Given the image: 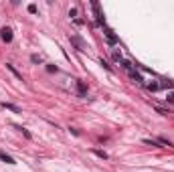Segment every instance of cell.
I'll return each instance as SVG.
<instances>
[{"label": "cell", "instance_id": "6da1fadb", "mask_svg": "<svg viewBox=\"0 0 174 172\" xmlns=\"http://www.w3.org/2000/svg\"><path fill=\"white\" fill-rule=\"evenodd\" d=\"M0 36H2V41H4V43H12V28L4 26V28L0 31Z\"/></svg>", "mask_w": 174, "mask_h": 172}, {"label": "cell", "instance_id": "7a4b0ae2", "mask_svg": "<svg viewBox=\"0 0 174 172\" xmlns=\"http://www.w3.org/2000/svg\"><path fill=\"white\" fill-rule=\"evenodd\" d=\"M2 107L10 109V112H14V114H23V109H20L18 105H14V103H2Z\"/></svg>", "mask_w": 174, "mask_h": 172}, {"label": "cell", "instance_id": "3957f363", "mask_svg": "<svg viewBox=\"0 0 174 172\" xmlns=\"http://www.w3.org/2000/svg\"><path fill=\"white\" fill-rule=\"evenodd\" d=\"M0 160L6 162V164H16V162H14V158H12V156H8V154H4V152H0Z\"/></svg>", "mask_w": 174, "mask_h": 172}, {"label": "cell", "instance_id": "277c9868", "mask_svg": "<svg viewBox=\"0 0 174 172\" xmlns=\"http://www.w3.org/2000/svg\"><path fill=\"white\" fill-rule=\"evenodd\" d=\"M77 89H79V95H81V97H87V87L83 85L81 81H77Z\"/></svg>", "mask_w": 174, "mask_h": 172}, {"label": "cell", "instance_id": "5b68a950", "mask_svg": "<svg viewBox=\"0 0 174 172\" xmlns=\"http://www.w3.org/2000/svg\"><path fill=\"white\" fill-rule=\"evenodd\" d=\"M71 41H73V43L77 45V49H79V51H83V49H85V45H83L81 39H77V36H71Z\"/></svg>", "mask_w": 174, "mask_h": 172}, {"label": "cell", "instance_id": "8992f818", "mask_svg": "<svg viewBox=\"0 0 174 172\" xmlns=\"http://www.w3.org/2000/svg\"><path fill=\"white\" fill-rule=\"evenodd\" d=\"M105 36H107V39H109V43H117L116 34L111 33V31H109V28H105Z\"/></svg>", "mask_w": 174, "mask_h": 172}, {"label": "cell", "instance_id": "52a82bcc", "mask_svg": "<svg viewBox=\"0 0 174 172\" xmlns=\"http://www.w3.org/2000/svg\"><path fill=\"white\" fill-rule=\"evenodd\" d=\"M130 77H132V79H136V83H144V81H142V77H140L134 69H130Z\"/></svg>", "mask_w": 174, "mask_h": 172}, {"label": "cell", "instance_id": "ba28073f", "mask_svg": "<svg viewBox=\"0 0 174 172\" xmlns=\"http://www.w3.org/2000/svg\"><path fill=\"white\" fill-rule=\"evenodd\" d=\"M148 89H150V91H158V89H160V83L152 81V83H148Z\"/></svg>", "mask_w": 174, "mask_h": 172}, {"label": "cell", "instance_id": "9c48e42d", "mask_svg": "<svg viewBox=\"0 0 174 172\" xmlns=\"http://www.w3.org/2000/svg\"><path fill=\"white\" fill-rule=\"evenodd\" d=\"M93 154H95V156H99V158H107V154H105V152H101V150H93Z\"/></svg>", "mask_w": 174, "mask_h": 172}, {"label": "cell", "instance_id": "30bf717a", "mask_svg": "<svg viewBox=\"0 0 174 172\" xmlns=\"http://www.w3.org/2000/svg\"><path fill=\"white\" fill-rule=\"evenodd\" d=\"M28 12L31 14H36V4H28Z\"/></svg>", "mask_w": 174, "mask_h": 172}, {"label": "cell", "instance_id": "8fae6325", "mask_svg": "<svg viewBox=\"0 0 174 172\" xmlns=\"http://www.w3.org/2000/svg\"><path fill=\"white\" fill-rule=\"evenodd\" d=\"M114 59H116L117 63H122V61H124V59H122V53H117V51L114 53Z\"/></svg>", "mask_w": 174, "mask_h": 172}, {"label": "cell", "instance_id": "7c38bea8", "mask_svg": "<svg viewBox=\"0 0 174 172\" xmlns=\"http://www.w3.org/2000/svg\"><path fill=\"white\" fill-rule=\"evenodd\" d=\"M31 61H33V63H41V61H43V59L39 57V55H33V57H31Z\"/></svg>", "mask_w": 174, "mask_h": 172}, {"label": "cell", "instance_id": "4fadbf2b", "mask_svg": "<svg viewBox=\"0 0 174 172\" xmlns=\"http://www.w3.org/2000/svg\"><path fill=\"white\" fill-rule=\"evenodd\" d=\"M166 99H170V101H174V93H168V97Z\"/></svg>", "mask_w": 174, "mask_h": 172}]
</instances>
